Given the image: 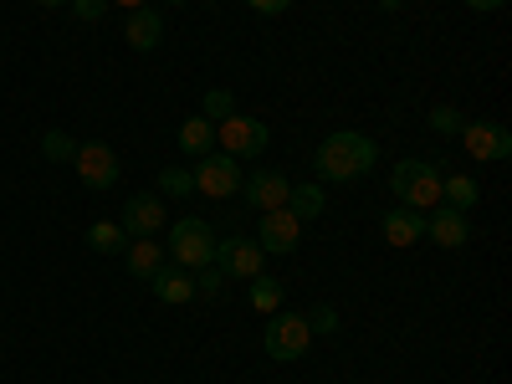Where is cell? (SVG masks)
I'll return each instance as SVG.
<instances>
[{"label": "cell", "mask_w": 512, "mask_h": 384, "mask_svg": "<svg viewBox=\"0 0 512 384\" xmlns=\"http://www.w3.org/2000/svg\"><path fill=\"white\" fill-rule=\"evenodd\" d=\"M379 164V149L369 134H354V128H344V134H328L313 154V169H318V180L328 185H349L359 175H369V169Z\"/></svg>", "instance_id": "obj_1"}, {"label": "cell", "mask_w": 512, "mask_h": 384, "mask_svg": "<svg viewBox=\"0 0 512 384\" xmlns=\"http://www.w3.org/2000/svg\"><path fill=\"white\" fill-rule=\"evenodd\" d=\"M390 185H395L400 205H410V210H431V205H441V169H436V164H425V159H400V164H395V175H390Z\"/></svg>", "instance_id": "obj_2"}, {"label": "cell", "mask_w": 512, "mask_h": 384, "mask_svg": "<svg viewBox=\"0 0 512 384\" xmlns=\"http://www.w3.org/2000/svg\"><path fill=\"white\" fill-rule=\"evenodd\" d=\"M262 344H267V354L277 359V364H292V359H303L308 354V344H313V328H308V318L303 313H267V333H262Z\"/></svg>", "instance_id": "obj_3"}, {"label": "cell", "mask_w": 512, "mask_h": 384, "mask_svg": "<svg viewBox=\"0 0 512 384\" xmlns=\"http://www.w3.org/2000/svg\"><path fill=\"white\" fill-rule=\"evenodd\" d=\"M164 251L175 256V267L200 272V267H210V256H216V231L190 216V221H180L175 231H169V246H164Z\"/></svg>", "instance_id": "obj_4"}, {"label": "cell", "mask_w": 512, "mask_h": 384, "mask_svg": "<svg viewBox=\"0 0 512 384\" xmlns=\"http://www.w3.org/2000/svg\"><path fill=\"white\" fill-rule=\"evenodd\" d=\"M190 175H195V190L210 195V200H231V195L241 190V180H246L241 164H236L231 154H200Z\"/></svg>", "instance_id": "obj_5"}, {"label": "cell", "mask_w": 512, "mask_h": 384, "mask_svg": "<svg viewBox=\"0 0 512 384\" xmlns=\"http://www.w3.org/2000/svg\"><path fill=\"white\" fill-rule=\"evenodd\" d=\"M267 139H272V128H267L262 118H246V113H231V118H221V128H216V144H221L231 159L262 154Z\"/></svg>", "instance_id": "obj_6"}, {"label": "cell", "mask_w": 512, "mask_h": 384, "mask_svg": "<svg viewBox=\"0 0 512 384\" xmlns=\"http://www.w3.org/2000/svg\"><path fill=\"white\" fill-rule=\"evenodd\" d=\"M262 262H267V251L251 236H226V241H216V256H210V267L221 277H246V282L262 277Z\"/></svg>", "instance_id": "obj_7"}, {"label": "cell", "mask_w": 512, "mask_h": 384, "mask_svg": "<svg viewBox=\"0 0 512 384\" xmlns=\"http://www.w3.org/2000/svg\"><path fill=\"white\" fill-rule=\"evenodd\" d=\"M72 164H77V180L88 190H113L118 175H123V164H118V154L108 144H77Z\"/></svg>", "instance_id": "obj_8"}, {"label": "cell", "mask_w": 512, "mask_h": 384, "mask_svg": "<svg viewBox=\"0 0 512 384\" xmlns=\"http://www.w3.org/2000/svg\"><path fill=\"white\" fill-rule=\"evenodd\" d=\"M123 231H128V241H139V236H159L164 231V195H128V205H123V221H118Z\"/></svg>", "instance_id": "obj_9"}, {"label": "cell", "mask_w": 512, "mask_h": 384, "mask_svg": "<svg viewBox=\"0 0 512 384\" xmlns=\"http://www.w3.org/2000/svg\"><path fill=\"white\" fill-rule=\"evenodd\" d=\"M262 241V251H272V256H287V251H297V241H303V221L292 216V210L282 205V210H262V231H256Z\"/></svg>", "instance_id": "obj_10"}, {"label": "cell", "mask_w": 512, "mask_h": 384, "mask_svg": "<svg viewBox=\"0 0 512 384\" xmlns=\"http://www.w3.org/2000/svg\"><path fill=\"white\" fill-rule=\"evenodd\" d=\"M461 139H466V154L472 159H507L512 154V134L502 123H487V118H477V123H461Z\"/></svg>", "instance_id": "obj_11"}, {"label": "cell", "mask_w": 512, "mask_h": 384, "mask_svg": "<svg viewBox=\"0 0 512 384\" xmlns=\"http://www.w3.org/2000/svg\"><path fill=\"white\" fill-rule=\"evenodd\" d=\"M241 195H246L256 210H282L287 195H292V185H287L282 169H256V175L241 180Z\"/></svg>", "instance_id": "obj_12"}, {"label": "cell", "mask_w": 512, "mask_h": 384, "mask_svg": "<svg viewBox=\"0 0 512 384\" xmlns=\"http://www.w3.org/2000/svg\"><path fill=\"white\" fill-rule=\"evenodd\" d=\"M425 236H431L436 246L456 251L466 246V236H472V226H466V210H451V205H436V216L425 221Z\"/></svg>", "instance_id": "obj_13"}, {"label": "cell", "mask_w": 512, "mask_h": 384, "mask_svg": "<svg viewBox=\"0 0 512 384\" xmlns=\"http://www.w3.org/2000/svg\"><path fill=\"white\" fill-rule=\"evenodd\" d=\"M149 287H154L159 303H169V308H185L190 297H195V277H190L185 267H159V272L149 277Z\"/></svg>", "instance_id": "obj_14"}, {"label": "cell", "mask_w": 512, "mask_h": 384, "mask_svg": "<svg viewBox=\"0 0 512 384\" xmlns=\"http://www.w3.org/2000/svg\"><path fill=\"white\" fill-rule=\"evenodd\" d=\"M123 36H128V47H139V52H154L159 41H164V16H159L154 6H139V11H128V26H123Z\"/></svg>", "instance_id": "obj_15"}, {"label": "cell", "mask_w": 512, "mask_h": 384, "mask_svg": "<svg viewBox=\"0 0 512 384\" xmlns=\"http://www.w3.org/2000/svg\"><path fill=\"white\" fill-rule=\"evenodd\" d=\"M420 236H425V216H420V210L395 205L390 216H384V241H390V246H415Z\"/></svg>", "instance_id": "obj_16"}, {"label": "cell", "mask_w": 512, "mask_h": 384, "mask_svg": "<svg viewBox=\"0 0 512 384\" xmlns=\"http://www.w3.org/2000/svg\"><path fill=\"white\" fill-rule=\"evenodd\" d=\"M123 262H128V277H139V282H149L159 267H164V246L154 241V236H139V241H128V251H123Z\"/></svg>", "instance_id": "obj_17"}, {"label": "cell", "mask_w": 512, "mask_h": 384, "mask_svg": "<svg viewBox=\"0 0 512 384\" xmlns=\"http://www.w3.org/2000/svg\"><path fill=\"white\" fill-rule=\"evenodd\" d=\"M180 149L185 154H210L216 149V123L210 118H185L180 123Z\"/></svg>", "instance_id": "obj_18"}, {"label": "cell", "mask_w": 512, "mask_h": 384, "mask_svg": "<svg viewBox=\"0 0 512 384\" xmlns=\"http://www.w3.org/2000/svg\"><path fill=\"white\" fill-rule=\"evenodd\" d=\"M323 205H328V195L318 185H292V195H287V210H292L297 221H318Z\"/></svg>", "instance_id": "obj_19"}, {"label": "cell", "mask_w": 512, "mask_h": 384, "mask_svg": "<svg viewBox=\"0 0 512 384\" xmlns=\"http://www.w3.org/2000/svg\"><path fill=\"white\" fill-rule=\"evenodd\" d=\"M477 200H482L477 180H466V175H451V180H441V205H451V210H472Z\"/></svg>", "instance_id": "obj_20"}, {"label": "cell", "mask_w": 512, "mask_h": 384, "mask_svg": "<svg viewBox=\"0 0 512 384\" xmlns=\"http://www.w3.org/2000/svg\"><path fill=\"white\" fill-rule=\"evenodd\" d=\"M88 246L103 251V256H118V251H128V231L113 226V221H93L88 226Z\"/></svg>", "instance_id": "obj_21"}, {"label": "cell", "mask_w": 512, "mask_h": 384, "mask_svg": "<svg viewBox=\"0 0 512 384\" xmlns=\"http://www.w3.org/2000/svg\"><path fill=\"white\" fill-rule=\"evenodd\" d=\"M251 308L256 313H277L282 308V282L277 277H251Z\"/></svg>", "instance_id": "obj_22"}, {"label": "cell", "mask_w": 512, "mask_h": 384, "mask_svg": "<svg viewBox=\"0 0 512 384\" xmlns=\"http://www.w3.org/2000/svg\"><path fill=\"white\" fill-rule=\"evenodd\" d=\"M159 195H195V175H190V169H180V164L159 169Z\"/></svg>", "instance_id": "obj_23"}, {"label": "cell", "mask_w": 512, "mask_h": 384, "mask_svg": "<svg viewBox=\"0 0 512 384\" xmlns=\"http://www.w3.org/2000/svg\"><path fill=\"white\" fill-rule=\"evenodd\" d=\"M41 154H47L52 164H67V159L77 154V144L62 134V128H47V134H41Z\"/></svg>", "instance_id": "obj_24"}, {"label": "cell", "mask_w": 512, "mask_h": 384, "mask_svg": "<svg viewBox=\"0 0 512 384\" xmlns=\"http://www.w3.org/2000/svg\"><path fill=\"white\" fill-rule=\"evenodd\" d=\"M205 113H210V118H231V113H236V98H231L226 88H210V93H205Z\"/></svg>", "instance_id": "obj_25"}, {"label": "cell", "mask_w": 512, "mask_h": 384, "mask_svg": "<svg viewBox=\"0 0 512 384\" xmlns=\"http://www.w3.org/2000/svg\"><path fill=\"white\" fill-rule=\"evenodd\" d=\"M461 123H466V118H461L456 108H446V103L431 113V128H436V134H461Z\"/></svg>", "instance_id": "obj_26"}, {"label": "cell", "mask_w": 512, "mask_h": 384, "mask_svg": "<svg viewBox=\"0 0 512 384\" xmlns=\"http://www.w3.org/2000/svg\"><path fill=\"white\" fill-rule=\"evenodd\" d=\"M72 16L93 26V21H103V16H108V0H72Z\"/></svg>", "instance_id": "obj_27"}, {"label": "cell", "mask_w": 512, "mask_h": 384, "mask_svg": "<svg viewBox=\"0 0 512 384\" xmlns=\"http://www.w3.org/2000/svg\"><path fill=\"white\" fill-rule=\"evenodd\" d=\"M303 318H308V328H313V333H338V313H333L328 303H323V308H313V313H303Z\"/></svg>", "instance_id": "obj_28"}, {"label": "cell", "mask_w": 512, "mask_h": 384, "mask_svg": "<svg viewBox=\"0 0 512 384\" xmlns=\"http://www.w3.org/2000/svg\"><path fill=\"white\" fill-rule=\"evenodd\" d=\"M221 282H226V277H221L216 267H200V282H195V292H200V297H216V292H221Z\"/></svg>", "instance_id": "obj_29"}, {"label": "cell", "mask_w": 512, "mask_h": 384, "mask_svg": "<svg viewBox=\"0 0 512 384\" xmlns=\"http://www.w3.org/2000/svg\"><path fill=\"white\" fill-rule=\"evenodd\" d=\"M246 6H251V11H262V16H282L292 0H246Z\"/></svg>", "instance_id": "obj_30"}, {"label": "cell", "mask_w": 512, "mask_h": 384, "mask_svg": "<svg viewBox=\"0 0 512 384\" xmlns=\"http://www.w3.org/2000/svg\"><path fill=\"white\" fill-rule=\"evenodd\" d=\"M466 6H472V11H502L507 0H466Z\"/></svg>", "instance_id": "obj_31"}, {"label": "cell", "mask_w": 512, "mask_h": 384, "mask_svg": "<svg viewBox=\"0 0 512 384\" xmlns=\"http://www.w3.org/2000/svg\"><path fill=\"white\" fill-rule=\"evenodd\" d=\"M108 6H123V11H139L144 0H108Z\"/></svg>", "instance_id": "obj_32"}, {"label": "cell", "mask_w": 512, "mask_h": 384, "mask_svg": "<svg viewBox=\"0 0 512 384\" xmlns=\"http://www.w3.org/2000/svg\"><path fill=\"white\" fill-rule=\"evenodd\" d=\"M36 6H67V0H36Z\"/></svg>", "instance_id": "obj_33"}, {"label": "cell", "mask_w": 512, "mask_h": 384, "mask_svg": "<svg viewBox=\"0 0 512 384\" xmlns=\"http://www.w3.org/2000/svg\"><path fill=\"white\" fill-rule=\"evenodd\" d=\"M169 6H185V0H169Z\"/></svg>", "instance_id": "obj_34"}]
</instances>
